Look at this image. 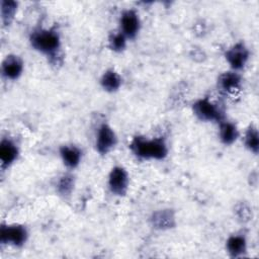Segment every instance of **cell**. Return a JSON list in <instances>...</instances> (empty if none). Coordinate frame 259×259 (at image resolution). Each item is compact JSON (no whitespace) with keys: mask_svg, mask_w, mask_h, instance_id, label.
<instances>
[{"mask_svg":"<svg viewBox=\"0 0 259 259\" xmlns=\"http://www.w3.org/2000/svg\"><path fill=\"white\" fill-rule=\"evenodd\" d=\"M60 156L64 165L69 169H75L81 162L82 151L74 145H63L60 147Z\"/></svg>","mask_w":259,"mask_h":259,"instance_id":"4fadbf2b","label":"cell"},{"mask_svg":"<svg viewBox=\"0 0 259 259\" xmlns=\"http://www.w3.org/2000/svg\"><path fill=\"white\" fill-rule=\"evenodd\" d=\"M75 186V178L72 174H63L57 182V191L62 196H69Z\"/></svg>","mask_w":259,"mask_h":259,"instance_id":"d6986e66","label":"cell"},{"mask_svg":"<svg viewBox=\"0 0 259 259\" xmlns=\"http://www.w3.org/2000/svg\"><path fill=\"white\" fill-rule=\"evenodd\" d=\"M128 148L140 160H163L168 155V146L163 138L137 136L131 141Z\"/></svg>","mask_w":259,"mask_h":259,"instance_id":"6da1fadb","label":"cell"},{"mask_svg":"<svg viewBox=\"0 0 259 259\" xmlns=\"http://www.w3.org/2000/svg\"><path fill=\"white\" fill-rule=\"evenodd\" d=\"M100 85L106 92H116L121 86V77L115 70L108 69L102 74L100 78Z\"/></svg>","mask_w":259,"mask_h":259,"instance_id":"2e32d148","label":"cell"},{"mask_svg":"<svg viewBox=\"0 0 259 259\" xmlns=\"http://www.w3.org/2000/svg\"><path fill=\"white\" fill-rule=\"evenodd\" d=\"M235 214L242 223H247L252 217V209L246 202H239L235 206Z\"/></svg>","mask_w":259,"mask_h":259,"instance_id":"44dd1931","label":"cell"},{"mask_svg":"<svg viewBox=\"0 0 259 259\" xmlns=\"http://www.w3.org/2000/svg\"><path fill=\"white\" fill-rule=\"evenodd\" d=\"M141 28V20L139 14L134 9L122 11L119 18V30L127 39H134L138 35Z\"/></svg>","mask_w":259,"mask_h":259,"instance_id":"ba28073f","label":"cell"},{"mask_svg":"<svg viewBox=\"0 0 259 259\" xmlns=\"http://www.w3.org/2000/svg\"><path fill=\"white\" fill-rule=\"evenodd\" d=\"M18 3L13 0H1L0 3V14L1 21L4 26H8L11 24L14 19L15 13L17 11Z\"/></svg>","mask_w":259,"mask_h":259,"instance_id":"e0dca14e","label":"cell"},{"mask_svg":"<svg viewBox=\"0 0 259 259\" xmlns=\"http://www.w3.org/2000/svg\"><path fill=\"white\" fill-rule=\"evenodd\" d=\"M249 50L244 42L239 41L225 52V58L233 71L242 70L249 60Z\"/></svg>","mask_w":259,"mask_h":259,"instance_id":"8992f818","label":"cell"},{"mask_svg":"<svg viewBox=\"0 0 259 259\" xmlns=\"http://www.w3.org/2000/svg\"><path fill=\"white\" fill-rule=\"evenodd\" d=\"M191 108L193 114L201 121H217L220 123L225 120L224 109L208 97L197 99L193 102Z\"/></svg>","mask_w":259,"mask_h":259,"instance_id":"3957f363","label":"cell"},{"mask_svg":"<svg viewBox=\"0 0 259 259\" xmlns=\"http://www.w3.org/2000/svg\"><path fill=\"white\" fill-rule=\"evenodd\" d=\"M19 150L16 144L10 139H2L0 142V161L1 167L7 168L18 158Z\"/></svg>","mask_w":259,"mask_h":259,"instance_id":"7c38bea8","label":"cell"},{"mask_svg":"<svg viewBox=\"0 0 259 259\" xmlns=\"http://www.w3.org/2000/svg\"><path fill=\"white\" fill-rule=\"evenodd\" d=\"M239 130L235 123L227 120H223L220 122L219 138L224 145L230 146L234 144L239 138Z\"/></svg>","mask_w":259,"mask_h":259,"instance_id":"9a60e30c","label":"cell"},{"mask_svg":"<svg viewBox=\"0 0 259 259\" xmlns=\"http://www.w3.org/2000/svg\"><path fill=\"white\" fill-rule=\"evenodd\" d=\"M226 249L233 258L244 256L247 252V240L243 234L231 235L226 242Z\"/></svg>","mask_w":259,"mask_h":259,"instance_id":"5bb4252c","label":"cell"},{"mask_svg":"<svg viewBox=\"0 0 259 259\" xmlns=\"http://www.w3.org/2000/svg\"><path fill=\"white\" fill-rule=\"evenodd\" d=\"M130 176L122 166H114L108 175V188L116 196H124L128 190Z\"/></svg>","mask_w":259,"mask_h":259,"instance_id":"5b68a950","label":"cell"},{"mask_svg":"<svg viewBox=\"0 0 259 259\" xmlns=\"http://www.w3.org/2000/svg\"><path fill=\"white\" fill-rule=\"evenodd\" d=\"M30 46L38 53L45 55L51 60H57L60 55L61 37L54 28H39L30 33Z\"/></svg>","mask_w":259,"mask_h":259,"instance_id":"7a4b0ae2","label":"cell"},{"mask_svg":"<svg viewBox=\"0 0 259 259\" xmlns=\"http://www.w3.org/2000/svg\"><path fill=\"white\" fill-rule=\"evenodd\" d=\"M245 147L253 154H258L259 151V134L258 130L254 124H250L245 133L244 138Z\"/></svg>","mask_w":259,"mask_h":259,"instance_id":"ac0fdd59","label":"cell"},{"mask_svg":"<svg viewBox=\"0 0 259 259\" xmlns=\"http://www.w3.org/2000/svg\"><path fill=\"white\" fill-rule=\"evenodd\" d=\"M126 36L120 31H112L108 35V48L115 52V53H121L126 48Z\"/></svg>","mask_w":259,"mask_h":259,"instance_id":"ffe728a7","label":"cell"},{"mask_svg":"<svg viewBox=\"0 0 259 259\" xmlns=\"http://www.w3.org/2000/svg\"><path fill=\"white\" fill-rule=\"evenodd\" d=\"M28 238L27 229L23 225H1L0 242L3 245L22 247Z\"/></svg>","mask_w":259,"mask_h":259,"instance_id":"277c9868","label":"cell"},{"mask_svg":"<svg viewBox=\"0 0 259 259\" xmlns=\"http://www.w3.org/2000/svg\"><path fill=\"white\" fill-rule=\"evenodd\" d=\"M23 72V61L17 55H7L1 64V73L7 80H17Z\"/></svg>","mask_w":259,"mask_h":259,"instance_id":"30bf717a","label":"cell"},{"mask_svg":"<svg viewBox=\"0 0 259 259\" xmlns=\"http://www.w3.org/2000/svg\"><path fill=\"white\" fill-rule=\"evenodd\" d=\"M116 144H117V137L113 128L107 123H102L97 130L96 141H95L96 151L100 155H106L112 149H114Z\"/></svg>","mask_w":259,"mask_h":259,"instance_id":"52a82bcc","label":"cell"},{"mask_svg":"<svg viewBox=\"0 0 259 259\" xmlns=\"http://www.w3.org/2000/svg\"><path fill=\"white\" fill-rule=\"evenodd\" d=\"M151 224L153 228L161 231L173 229L176 226L175 213L170 208L156 210L151 215Z\"/></svg>","mask_w":259,"mask_h":259,"instance_id":"8fae6325","label":"cell"},{"mask_svg":"<svg viewBox=\"0 0 259 259\" xmlns=\"http://www.w3.org/2000/svg\"><path fill=\"white\" fill-rule=\"evenodd\" d=\"M242 77L236 71H227L219 75L217 85L219 90L225 94H235L240 90Z\"/></svg>","mask_w":259,"mask_h":259,"instance_id":"9c48e42d","label":"cell"}]
</instances>
